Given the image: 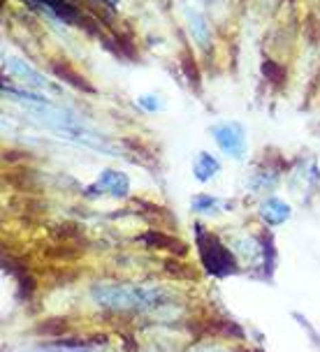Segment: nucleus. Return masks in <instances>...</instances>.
Returning <instances> with one entry per match:
<instances>
[{
    "instance_id": "obj_1",
    "label": "nucleus",
    "mask_w": 320,
    "mask_h": 352,
    "mask_svg": "<svg viewBox=\"0 0 320 352\" xmlns=\"http://www.w3.org/2000/svg\"><path fill=\"white\" fill-rule=\"evenodd\" d=\"M91 297L96 304L111 308V311H149L160 308L172 299L160 287H142V285H125V283H96L91 287Z\"/></svg>"
},
{
    "instance_id": "obj_2",
    "label": "nucleus",
    "mask_w": 320,
    "mask_h": 352,
    "mask_svg": "<svg viewBox=\"0 0 320 352\" xmlns=\"http://www.w3.org/2000/svg\"><path fill=\"white\" fill-rule=\"evenodd\" d=\"M195 234H198V250H200V257H202L206 272L213 274L216 278H223V276L239 272L235 255H232L216 236L204 232L202 228H198Z\"/></svg>"
},
{
    "instance_id": "obj_3",
    "label": "nucleus",
    "mask_w": 320,
    "mask_h": 352,
    "mask_svg": "<svg viewBox=\"0 0 320 352\" xmlns=\"http://www.w3.org/2000/svg\"><path fill=\"white\" fill-rule=\"evenodd\" d=\"M213 137H216L218 146L232 158H244V148H246V135L239 123H225L221 128H213Z\"/></svg>"
},
{
    "instance_id": "obj_4",
    "label": "nucleus",
    "mask_w": 320,
    "mask_h": 352,
    "mask_svg": "<svg viewBox=\"0 0 320 352\" xmlns=\"http://www.w3.org/2000/svg\"><path fill=\"white\" fill-rule=\"evenodd\" d=\"M128 176L121 172H105L98 179V192H107V195H114V197H123L128 192Z\"/></svg>"
},
{
    "instance_id": "obj_5",
    "label": "nucleus",
    "mask_w": 320,
    "mask_h": 352,
    "mask_svg": "<svg viewBox=\"0 0 320 352\" xmlns=\"http://www.w3.org/2000/svg\"><path fill=\"white\" fill-rule=\"evenodd\" d=\"M260 216L265 218L269 225H281L290 218V206L286 202H281V199L272 197L260 206Z\"/></svg>"
},
{
    "instance_id": "obj_6",
    "label": "nucleus",
    "mask_w": 320,
    "mask_h": 352,
    "mask_svg": "<svg viewBox=\"0 0 320 352\" xmlns=\"http://www.w3.org/2000/svg\"><path fill=\"white\" fill-rule=\"evenodd\" d=\"M10 70L17 74L21 81H26V84L30 86H37V88H49L47 84V79L45 77H40L35 70H30V67L26 65V63H21V60H12L10 63Z\"/></svg>"
},
{
    "instance_id": "obj_7",
    "label": "nucleus",
    "mask_w": 320,
    "mask_h": 352,
    "mask_svg": "<svg viewBox=\"0 0 320 352\" xmlns=\"http://www.w3.org/2000/svg\"><path fill=\"white\" fill-rule=\"evenodd\" d=\"M221 165L216 162V158H211L209 153H200L198 155V162H195V176L200 181H209L211 176L218 174Z\"/></svg>"
},
{
    "instance_id": "obj_8",
    "label": "nucleus",
    "mask_w": 320,
    "mask_h": 352,
    "mask_svg": "<svg viewBox=\"0 0 320 352\" xmlns=\"http://www.w3.org/2000/svg\"><path fill=\"white\" fill-rule=\"evenodd\" d=\"M142 241H147V246H151V248H169V250H174V248H179L181 253H184V246H177V239H172V236H165V234H160V232H147V234L142 236Z\"/></svg>"
},
{
    "instance_id": "obj_9",
    "label": "nucleus",
    "mask_w": 320,
    "mask_h": 352,
    "mask_svg": "<svg viewBox=\"0 0 320 352\" xmlns=\"http://www.w3.org/2000/svg\"><path fill=\"white\" fill-rule=\"evenodd\" d=\"M54 72H56V74H61V79L70 81L72 86H77V88H84V91H93V88H91L89 84H86V81L81 79L79 74L74 72L70 65H67V63H63V65H61V63H54Z\"/></svg>"
},
{
    "instance_id": "obj_10",
    "label": "nucleus",
    "mask_w": 320,
    "mask_h": 352,
    "mask_svg": "<svg viewBox=\"0 0 320 352\" xmlns=\"http://www.w3.org/2000/svg\"><path fill=\"white\" fill-rule=\"evenodd\" d=\"M188 23H191V30L195 33V37H198V42H200V44H206V42H209V28H206V21L198 14V12H191V10H188Z\"/></svg>"
},
{
    "instance_id": "obj_11",
    "label": "nucleus",
    "mask_w": 320,
    "mask_h": 352,
    "mask_svg": "<svg viewBox=\"0 0 320 352\" xmlns=\"http://www.w3.org/2000/svg\"><path fill=\"white\" fill-rule=\"evenodd\" d=\"M262 72L267 74V79L272 81V84H281V81H284V77H286L284 67H281V65H276L274 60H267L265 65H262Z\"/></svg>"
},
{
    "instance_id": "obj_12",
    "label": "nucleus",
    "mask_w": 320,
    "mask_h": 352,
    "mask_svg": "<svg viewBox=\"0 0 320 352\" xmlns=\"http://www.w3.org/2000/svg\"><path fill=\"white\" fill-rule=\"evenodd\" d=\"M181 65H184L188 81H191V84H198V67L195 65L191 67V58H188V56H184V58H181Z\"/></svg>"
},
{
    "instance_id": "obj_13",
    "label": "nucleus",
    "mask_w": 320,
    "mask_h": 352,
    "mask_svg": "<svg viewBox=\"0 0 320 352\" xmlns=\"http://www.w3.org/2000/svg\"><path fill=\"white\" fill-rule=\"evenodd\" d=\"M107 3H109V5H116V3H118V0H107Z\"/></svg>"
}]
</instances>
